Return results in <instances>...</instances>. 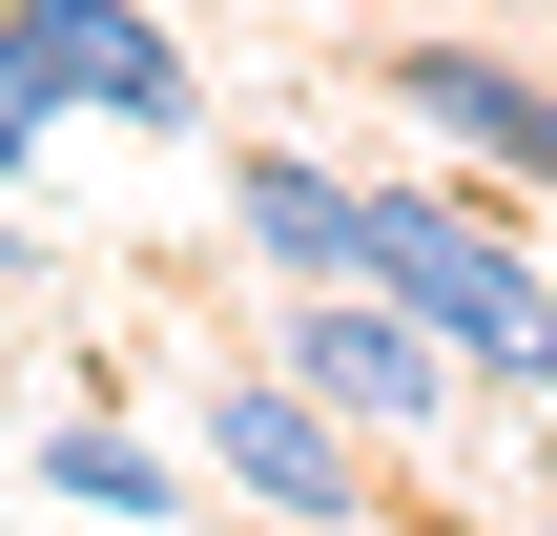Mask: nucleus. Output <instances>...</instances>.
<instances>
[{
  "instance_id": "nucleus-1",
  "label": "nucleus",
  "mask_w": 557,
  "mask_h": 536,
  "mask_svg": "<svg viewBox=\"0 0 557 536\" xmlns=\"http://www.w3.org/2000/svg\"><path fill=\"white\" fill-rule=\"evenodd\" d=\"M351 269H372L393 310H434L475 392H557V269L475 186H351Z\"/></svg>"
},
{
  "instance_id": "nucleus-2",
  "label": "nucleus",
  "mask_w": 557,
  "mask_h": 536,
  "mask_svg": "<svg viewBox=\"0 0 557 536\" xmlns=\"http://www.w3.org/2000/svg\"><path fill=\"white\" fill-rule=\"evenodd\" d=\"M269 372H310V392H331V413H351L372 454H413V434H434V413L475 392V372H455V331H434V310H393L372 269L289 289V310H269Z\"/></svg>"
},
{
  "instance_id": "nucleus-3",
  "label": "nucleus",
  "mask_w": 557,
  "mask_h": 536,
  "mask_svg": "<svg viewBox=\"0 0 557 536\" xmlns=\"http://www.w3.org/2000/svg\"><path fill=\"white\" fill-rule=\"evenodd\" d=\"M207 475H227V496H269V516H372V434H351L310 372H269V351L207 392Z\"/></svg>"
},
{
  "instance_id": "nucleus-4",
  "label": "nucleus",
  "mask_w": 557,
  "mask_h": 536,
  "mask_svg": "<svg viewBox=\"0 0 557 536\" xmlns=\"http://www.w3.org/2000/svg\"><path fill=\"white\" fill-rule=\"evenodd\" d=\"M0 41L83 103V124H145V145H186L207 124V83H186V41L145 21V0H0Z\"/></svg>"
},
{
  "instance_id": "nucleus-5",
  "label": "nucleus",
  "mask_w": 557,
  "mask_h": 536,
  "mask_svg": "<svg viewBox=\"0 0 557 536\" xmlns=\"http://www.w3.org/2000/svg\"><path fill=\"white\" fill-rule=\"evenodd\" d=\"M372 83H393V124H434L455 165L557 186V62H496V41H372Z\"/></svg>"
},
{
  "instance_id": "nucleus-6",
  "label": "nucleus",
  "mask_w": 557,
  "mask_h": 536,
  "mask_svg": "<svg viewBox=\"0 0 557 536\" xmlns=\"http://www.w3.org/2000/svg\"><path fill=\"white\" fill-rule=\"evenodd\" d=\"M227 227H248L289 289H331V269H351V165H310V145H227Z\"/></svg>"
},
{
  "instance_id": "nucleus-7",
  "label": "nucleus",
  "mask_w": 557,
  "mask_h": 536,
  "mask_svg": "<svg viewBox=\"0 0 557 536\" xmlns=\"http://www.w3.org/2000/svg\"><path fill=\"white\" fill-rule=\"evenodd\" d=\"M41 496H62V516H186V454H145V434H103V413H41Z\"/></svg>"
},
{
  "instance_id": "nucleus-8",
  "label": "nucleus",
  "mask_w": 557,
  "mask_h": 536,
  "mask_svg": "<svg viewBox=\"0 0 557 536\" xmlns=\"http://www.w3.org/2000/svg\"><path fill=\"white\" fill-rule=\"evenodd\" d=\"M41 145H62V83H41V62H21V41H0V186H21V165H41Z\"/></svg>"
},
{
  "instance_id": "nucleus-9",
  "label": "nucleus",
  "mask_w": 557,
  "mask_h": 536,
  "mask_svg": "<svg viewBox=\"0 0 557 536\" xmlns=\"http://www.w3.org/2000/svg\"><path fill=\"white\" fill-rule=\"evenodd\" d=\"M0 269H21V227H0Z\"/></svg>"
}]
</instances>
